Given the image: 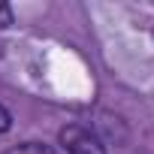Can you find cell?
<instances>
[{
	"instance_id": "obj_1",
	"label": "cell",
	"mask_w": 154,
	"mask_h": 154,
	"mask_svg": "<svg viewBox=\"0 0 154 154\" xmlns=\"http://www.w3.org/2000/svg\"><path fill=\"white\" fill-rule=\"evenodd\" d=\"M57 139H60V145L66 148V154H106L103 139H100L94 130L82 127V124H66V127L57 133Z\"/></svg>"
},
{
	"instance_id": "obj_2",
	"label": "cell",
	"mask_w": 154,
	"mask_h": 154,
	"mask_svg": "<svg viewBox=\"0 0 154 154\" xmlns=\"http://www.w3.org/2000/svg\"><path fill=\"white\" fill-rule=\"evenodd\" d=\"M3 154H57V151L51 145H42V142H21V145L6 148Z\"/></svg>"
},
{
	"instance_id": "obj_3",
	"label": "cell",
	"mask_w": 154,
	"mask_h": 154,
	"mask_svg": "<svg viewBox=\"0 0 154 154\" xmlns=\"http://www.w3.org/2000/svg\"><path fill=\"white\" fill-rule=\"evenodd\" d=\"M9 127H12V112H9L3 103H0V133H6Z\"/></svg>"
},
{
	"instance_id": "obj_4",
	"label": "cell",
	"mask_w": 154,
	"mask_h": 154,
	"mask_svg": "<svg viewBox=\"0 0 154 154\" xmlns=\"http://www.w3.org/2000/svg\"><path fill=\"white\" fill-rule=\"evenodd\" d=\"M9 24H12V6L0 3V27H9Z\"/></svg>"
}]
</instances>
